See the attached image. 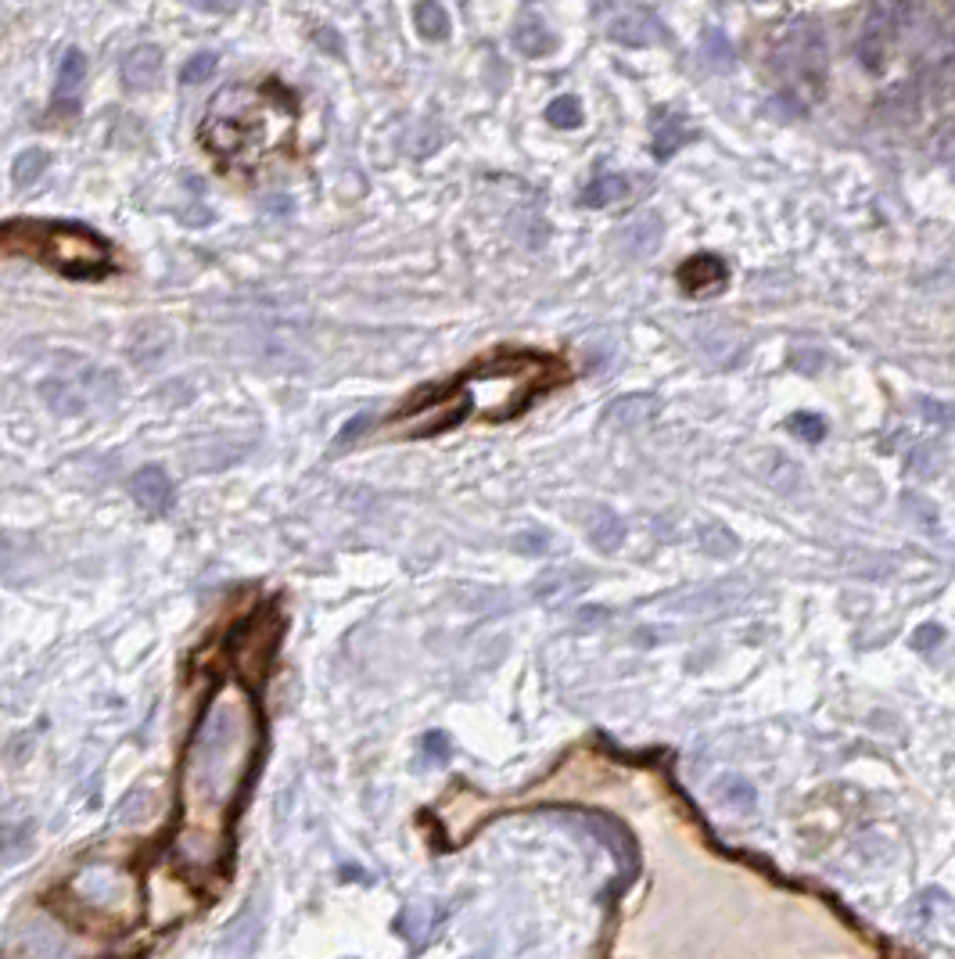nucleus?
I'll return each mask as SVG.
<instances>
[{
  "label": "nucleus",
  "instance_id": "nucleus-7",
  "mask_svg": "<svg viewBox=\"0 0 955 959\" xmlns=\"http://www.w3.org/2000/svg\"><path fill=\"white\" fill-rule=\"evenodd\" d=\"M158 72H162V51L151 44L133 47V51L123 58V83L133 90L151 87V83L158 80Z\"/></svg>",
  "mask_w": 955,
  "mask_h": 959
},
{
  "label": "nucleus",
  "instance_id": "nucleus-12",
  "mask_svg": "<svg viewBox=\"0 0 955 959\" xmlns=\"http://www.w3.org/2000/svg\"><path fill=\"white\" fill-rule=\"evenodd\" d=\"M413 18H417V29H421L424 40H446L449 36V15L439 0H417Z\"/></svg>",
  "mask_w": 955,
  "mask_h": 959
},
{
  "label": "nucleus",
  "instance_id": "nucleus-13",
  "mask_svg": "<svg viewBox=\"0 0 955 959\" xmlns=\"http://www.w3.org/2000/svg\"><path fill=\"white\" fill-rule=\"evenodd\" d=\"M47 166H51V155H47L44 148H26V151H18L15 166H11V176H15L18 187H29L40 180V173H47Z\"/></svg>",
  "mask_w": 955,
  "mask_h": 959
},
{
  "label": "nucleus",
  "instance_id": "nucleus-1",
  "mask_svg": "<svg viewBox=\"0 0 955 959\" xmlns=\"http://www.w3.org/2000/svg\"><path fill=\"white\" fill-rule=\"evenodd\" d=\"M571 381V370L561 356L539 349H496L478 363L464 367L446 385H428L413 392L392 414L395 424H410V435L449 432L467 417L482 421H510L525 414L539 396Z\"/></svg>",
  "mask_w": 955,
  "mask_h": 959
},
{
  "label": "nucleus",
  "instance_id": "nucleus-2",
  "mask_svg": "<svg viewBox=\"0 0 955 959\" xmlns=\"http://www.w3.org/2000/svg\"><path fill=\"white\" fill-rule=\"evenodd\" d=\"M298 133V97L281 80L237 83L212 97L198 137L223 169L255 173L288 155Z\"/></svg>",
  "mask_w": 955,
  "mask_h": 959
},
{
  "label": "nucleus",
  "instance_id": "nucleus-6",
  "mask_svg": "<svg viewBox=\"0 0 955 959\" xmlns=\"http://www.w3.org/2000/svg\"><path fill=\"white\" fill-rule=\"evenodd\" d=\"M130 493H133V500L151 514H162L169 503H173V485H169V478L162 475L158 467H144V471H137L130 482Z\"/></svg>",
  "mask_w": 955,
  "mask_h": 959
},
{
  "label": "nucleus",
  "instance_id": "nucleus-9",
  "mask_svg": "<svg viewBox=\"0 0 955 959\" xmlns=\"http://www.w3.org/2000/svg\"><path fill=\"white\" fill-rule=\"evenodd\" d=\"M514 47L521 54H528V58H543V54H550L553 47H557V36L546 29V22H539V18H525V22H517L514 29Z\"/></svg>",
  "mask_w": 955,
  "mask_h": 959
},
{
  "label": "nucleus",
  "instance_id": "nucleus-15",
  "mask_svg": "<svg viewBox=\"0 0 955 959\" xmlns=\"http://www.w3.org/2000/svg\"><path fill=\"white\" fill-rule=\"evenodd\" d=\"M546 119H550L553 126H561V130H575V126L582 123V105L579 97H557V101H550V108H546Z\"/></svg>",
  "mask_w": 955,
  "mask_h": 959
},
{
  "label": "nucleus",
  "instance_id": "nucleus-10",
  "mask_svg": "<svg viewBox=\"0 0 955 959\" xmlns=\"http://www.w3.org/2000/svg\"><path fill=\"white\" fill-rule=\"evenodd\" d=\"M683 141H690V126H686L683 115L661 112L658 119H654V155H658V159H668Z\"/></svg>",
  "mask_w": 955,
  "mask_h": 959
},
{
  "label": "nucleus",
  "instance_id": "nucleus-8",
  "mask_svg": "<svg viewBox=\"0 0 955 959\" xmlns=\"http://www.w3.org/2000/svg\"><path fill=\"white\" fill-rule=\"evenodd\" d=\"M83 83H87V54L79 47H69L62 54V62H58V105L76 108Z\"/></svg>",
  "mask_w": 955,
  "mask_h": 959
},
{
  "label": "nucleus",
  "instance_id": "nucleus-14",
  "mask_svg": "<svg viewBox=\"0 0 955 959\" xmlns=\"http://www.w3.org/2000/svg\"><path fill=\"white\" fill-rule=\"evenodd\" d=\"M589 536L600 550H614L618 539H622V521L614 518L611 511H596L593 521H589Z\"/></svg>",
  "mask_w": 955,
  "mask_h": 959
},
{
  "label": "nucleus",
  "instance_id": "nucleus-16",
  "mask_svg": "<svg viewBox=\"0 0 955 959\" xmlns=\"http://www.w3.org/2000/svg\"><path fill=\"white\" fill-rule=\"evenodd\" d=\"M216 65H220V58H216V54H212V51L194 54L191 62L184 65V72H180V80H184L187 87H198V83L212 80V72H216Z\"/></svg>",
  "mask_w": 955,
  "mask_h": 959
},
{
  "label": "nucleus",
  "instance_id": "nucleus-18",
  "mask_svg": "<svg viewBox=\"0 0 955 959\" xmlns=\"http://www.w3.org/2000/svg\"><path fill=\"white\" fill-rule=\"evenodd\" d=\"M187 4H191V8H198V11H223V8H227L223 0H187Z\"/></svg>",
  "mask_w": 955,
  "mask_h": 959
},
{
  "label": "nucleus",
  "instance_id": "nucleus-4",
  "mask_svg": "<svg viewBox=\"0 0 955 959\" xmlns=\"http://www.w3.org/2000/svg\"><path fill=\"white\" fill-rule=\"evenodd\" d=\"M726 281H729V266L722 263L719 256H711V252L690 256L679 266V288H683L690 299H697V295H715V291L726 288Z\"/></svg>",
  "mask_w": 955,
  "mask_h": 959
},
{
  "label": "nucleus",
  "instance_id": "nucleus-3",
  "mask_svg": "<svg viewBox=\"0 0 955 959\" xmlns=\"http://www.w3.org/2000/svg\"><path fill=\"white\" fill-rule=\"evenodd\" d=\"M0 241L8 252H29L58 266L69 277H101L112 266V248L87 227H58V223H15L0 227Z\"/></svg>",
  "mask_w": 955,
  "mask_h": 959
},
{
  "label": "nucleus",
  "instance_id": "nucleus-17",
  "mask_svg": "<svg viewBox=\"0 0 955 959\" xmlns=\"http://www.w3.org/2000/svg\"><path fill=\"white\" fill-rule=\"evenodd\" d=\"M787 428L798 435V439H805V442H819L826 435V421H823V417H815V414H790Z\"/></svg>",
  "mask_w": 955,
  "mask_h": 959
},
{
  "label": "nucleus",
  "instance_id": "nucleus-11",
  "mask_svg": "<svg viewBox=\"0 0 955 959\" xmlns=\"http://www.w3.org/2000/svg\"><path fill=\"white\" fill-rule=\"evenodd\" d=\"M625 191H629V184H625L622 173H596L593 184L582 191V202L600 209V205H611L618 202V198H625Z\"/></svg>",
  "mask_w": 955,
  "mask_h": 959
},
{
  "label": "nucleus",
  "instance_id": "nucleus-5",
  "mask_svg": "<svg viewBox=\"0 0 955 959\" xmlns=\"http://www.w3.org/2000/svg\"><path fill=\"white\" fill-rule=\"evenodd\" d=\"M607 36L629 47H650L661 40V26L643 8H618L607 22Z\"/></svg>",
  "mask_w": 955,
  "mask_h": 959
}]
</instances>
